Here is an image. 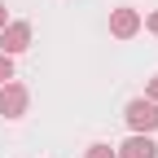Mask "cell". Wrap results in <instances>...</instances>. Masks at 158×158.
<instances>
[{
    "label": "cell",
    "instance_id": "30bf717a",
    "mask_svg": "<svg viewBox=\"0 0 158 158\" xmlns=\"http://www.w3.org/2000/svg\"><path fill=\"white\" fill-rule=\"evenodd\" d=\"M5 22H9V13H5V5H0V27H5Z\"/></svg>",
    "mask_w": 158,
    "mask_h": 158
},
{
    "label": "cell",
    "instance_id": "9c48e42d",
    "mask_svg": "<svg viewBox=\"0 0 158 158\" xmlns=\"http://www.w3.org/2000/svg\"><path fill=\"white\" fill-rule=\"evenodd\" d=\"M149 31H154V35H158V9H154V13H149Z\"/></svg>",
    "mask_w": 158,
    "mask_h": 158
},
{
    "label": "cell",
    "instance_id": "8992f818",
    "mask_svg": "<svg viewBox=\"0 0 158 158\" xmlns=\"http://www.w3.org/2000/svg\"><path fill=\"white\" fill-rule=\"evenodd\" d=\"M9 79H13V57L0 53V84H9Z\"/></svg>",
    "mask_w": 158,
    "mask_h": 158
},
{
    "label": "cell",
    "instance_id": "ba28073f",
    "mask_svg": "<svg viewBox=\"0 0 158 158\" xmlns=\"http://www.w3.org/2000/svg\"><path fill=\"white\" fill-rule=\"evenodd\" d=\"M149 101H154V106H158V75H154V79H149Z\"/></svg>",
    "mask_w": 158,
    "mask_h": 158
},
{
    "label": "cell",
    "instance_id": "277c9868",
    "mask_svg": "<svg viewBox=\"0 0 158 158\" xmlns=\"http://www.w3.org/2000/svg\"><path fill=\"white\" fill-rule=\"evenodd\" d=\"M136 31H141V13H136V9H114L110 13V35H118V40H132Z\"/></svg>",
    "mask_w": 158,
    "mask_h": 158
},
{
    "label": "cell",
    "instance_id": "5b68a950",
    "mask_svg": "<svg viewBox=\"0 0 158 158\" xmlns=\"http://www.w3.org/2000/svg\"><path fill=\"white\" fill-rule=\"evenodd\" d=\"M114 154H118V158H158V145L149 141L145 132H136L132 141H123V145L114 149Z\"/></svg>",
    "mask_w": 158,
    "mask_h": 158
},
{
    "label": "cell",
    "instance_id": "52a82bcc",
    "mask_svg": "<svg viewBox=\"0 0 158 158\" xmlns=\"http://www.w3.org/2000/svg\"><path fill=\"white\" fill-rule=\"evenodd\" d=\"M88 158H118L110 145H88Z\"/></svg>",
    "mask_w": 158,
    "mask_h": 158
},
{
    "label": "cell",
    "instance_id": "6da1fadb",
    "mask_svg": "<svg viewBox=\"0 0 158 158\" xmlns=\"http://www.w3.org/2000/svg\"><path fill=\"white\" fill-rule=\"evenodd\" d=\"M123 118H127V127L132 132H158V106L149 101V97H136V101H127V110H123Z\"/></svg>",
    "mask_w": 158,
    "mask_h": 158
},
{
    "label": "cell",
    "instance_id": "3957f363",
    "mask_svg": "<svg viewBox=\"0 0 158 158\" xmlns=\"http://www.w3.org/2000/svg\"><path fill=\"white\" fill-rule=\"evenodd\" d=\"M31 44V22H5L0 27V53L13 57V53H22Z\"/></svg>",
    "mask_w": 158,
    "mask_h": 158
},
{
    "label": "cell",
    "instance_id": "7a4b0ae2",
    "mask_svg": "<svg viewBox=\"0 0 158 158\" xmlns=\"http://www.w3.org/2000/svg\"><path fill=\"white\" fill-rule=\"evenodd\" d=\"M27 106H31V97H27L22 84H0V114L5 118H22Z\"/></svg>",
    "mask_w": 158,
    "mask_h": 158
}]
</instances>
